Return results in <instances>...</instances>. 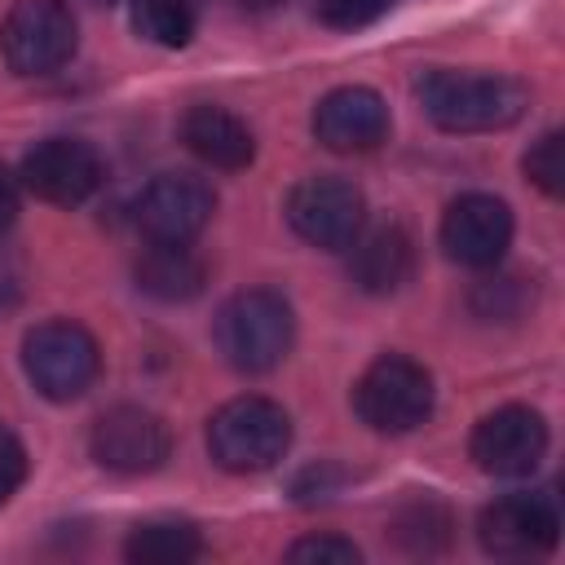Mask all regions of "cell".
Returning a JSON list of instances; mask_svg holds the SVG:
<instances>
[{
  "instance_id": "6da1fadb",
  "label": "cell",
  "mask_w": 565,
  "mask_h": 565,
  "mask_svg": "<svg viewBox=\"0 0 565 565\" xmlns=\"http://www.w3.org/2000/svg\"><path fill=\"white\" fill-rule=\"evenodd\" d=\"M415 93L424 115L446 132H499L512 128L530 106L521 79L490 71H428Z\"/></svg>"
},
{
  "instance_id": "7a4b0ae2",
  "label": "cell",
  "mask_w": 565,
  "mask_h": 565,
  "mask_svg": "<svg viewBox=\"0 0 565 565\" xmlns=\"http://www.w3.org/2000/svg\"><path fill=\"white\" fill-rule=\"evenodd\" d=\"M216 349L221 358L243 371V375H265L274 371L296 340V313L287 305L282 291L274 287H247L234 291L221 309H216Z\"/></svg>"
},
{
  "instance_id": "3957f363",
  "label": "cell",
  "mask_w": 565,
  "mask_h": 565,
  "mask_svg": "<svg viewBox=\"0 0 565 565\" xmlns=\"http://www.w3.org/2000/svg\"><path fill=\"white\" fill-rule=\"evenodd\" d=\"M291 446V419L269 397H234L207 419V450L225 472H265Z\"/></svg>"
},
{
  "instance_id": "277c9868",
  "label": "cell",
  "mask_w": 565,
  "mask_h": 565,
  "mask_svg": "<svg viewBox=\"0 0 565 565\" xmlns=\"http://www.w3.org/2000/svg\"><path fill=\"white\" fill-rule=\"evenodd\" d=\"M22 366H26V380L35 384V393H44L49 402H75L93 388V380L102 371V353H97V340L88 335V327H79L71 318H49L26 331Z\"/></svg>"
},
{
  "instance_id": "5b68a950",
  "label": "cell",
  "mask_w": 565,
  "mask_h": 565,
  "mask_svg": "<svg viewBox=\"0 0 565 565\" xmlns=\"http://www.w3.org/2000/svg\"><path fill=\"white\" fill-rule=\"evenodd\" d=\"M353 411L375 433H411L433 415V375L406 353H384L362 371Z\"/></svg>"
},
{
  "instance_id": "8992f818",
  "label": "cell",
  "mask_w": 565,
  "mask_h": 565,
  "mask_svg": "<svg viewBox=\"0 0 565 565\" xmlns=\"http://www.w3.org/2000/svg\"><path fill=\"white\" fill-rule=\"evenodd\" d=\"M75 18L62 0H18L0 26V57L13 75H53L75 53Z\"/></svg>"
},
{
  "instance_id": "52a82bcc",
  "label": "cell",
  "mask_w": 565,
  "mask_h": 565,
  "mask_svg": "<svg viewBox=\"0 0 565 565\" xmlns=\"http://www.w3.org/2000/svg\"><path fill=\"white\" fill-rule=\"evenodd\" d=\"M477 539H481V547L490 556H503V561H539L561 539V508H556V499L547 490H539V494H530V490L499 494L494 503L481 508Z\"/></svg>"
},
{
  "instance_id": "ba28073f",
  "label": "cell",
  "mask_w": 565,
  "mask_h": 565,
  "mask_svg": "<svg viewBox=\"0 0 565 565\" xmlns=\"http://www.w3.org/2000/svg\"><path fill=\"white\" fill-rule=\"evenodd\" d=\"M366 221V199L353 181L344 177H305L287 194V225L322 252H344Z\"/></svg>"
},
{
  "instance_id": "9c48e42d",
  "label": "cell",
  "mask_w": 565,
  "mask_h": 565,
  "mask_svg": "<svg viewBox=\"0 0 565 565\" xmlns=\"http://www.w3.org/2000/svg\"><path fill=\"white\" fill-rule=\"evenodd\" d=\"M18 181L53 207H79L102 190L106 163L84 137H44L22 154Z\"/></svg>"
},
{
  "instance_id": "30bf717a",
  "label": "cell",
  "mask_w": 565,
  "mask_h": 565,
  "mask_svg": "<svg viewBox=\"0 0 565 565\" xmlns=\"http://www.w3.org/2000/svg\"><path fill=\"white\" fill-rule=\"evenodd\" d=\"M216 212V194L194 172H159L137 194V230L150 243H194Z\"/></svg>"
},
{
  "instance_id": "8fae6325",
  "label": "cell",
  "mask_w": 565,
  "mask_h": 565,
  "mask_svg": "<svg viewBox=\"0 0 565 565\" xmlns=\"http://www.w3.org/2000/svg\"><path fill=\"white\" fill-rule=\"evenodd\" d=\"M88 450L106 472L119 477H141L163 468V459L172 455V433L168 424L146 411V406H110L93 433H88Z\"/></svg>"
},
{
  "instance_id": "7c38bea8",
  "label": "cell",
  "mask_w": 565,
  "mask_h": 565,
  "mask_svg": "<svg viewBox=\"0 0 565 565\" xmlns=\"http://www.w3.org/2000/svg\"><path fill=\"white\" fill-rule=\"evenodd\" d=\"M468 455L490 477H530L547 455V424L530 406H499L477 419Z\"/></svg>"
},
{
  "instance_id": "4fadbf2b",
  "label": "cell",
  "mask_w": 565,
  "mask_h": 565,
  "mask_svg": "<svg viewBox=\"0 0 565 565\" xmlns=\"http://www.w3.org/2000/svg\"><path fill=\"white\" fill-rule=\"evenodd\" d=\"M512 207L494 194H459L446 216H441V247L450 260L468 265V269H494L503 260V252L512 247Z\"/></svg>"
},
{
  "instance_id": "5bb4252c",
  "label": "cell",
  "mask_w": 565,
  "mask_h": 565,
  "mask_svg": "<svg viewBox=\"0 0 565 565\" xmlns=\"http://www.w3.org/2000/svg\"><path fill=\"white\" fill-rule=\"evenodd\" d=\"M388 128H393L388 102L375 88H366V84L331 88L313 106V137L327 150H335V154H366V150H375V146L388 141Z\"/></svg>"
},
{
  "instance_id": "9a60e30c",
  "label": "cell",
  "mask_w": 565,
  "mask_h": 565,
  "mask_svg": "<svg viewBox=\"0 0 565 565\" xmlns=\"http://www.w3.org/2000/svg\"><path fill=\"white\" fill-rule=\"evenodd\" d=\"M181 141L194 159H203L207 168H221V172H238L256 159V137L252 128L225 110V106H212V102H199L185 110L181 119Z\"/></svg>"
},
{
  "instance_id": "2e32d148",
  "label": "cell",
  "mask_w": 565,
  "mask_h": 565,
  "mask_svg": "<svg viewBox=\"0 0 565 565\" xmlns=\"http://www.w3.org/2000/svg\"><path fill=\"white\" fill-rule=\"evenodd\" d=\"M415 274V243L402 225H375L349 243V278L371 291L388 296Z\"/></svg>"
},
{
  "instance_id": "e0dca14e",
  "label": "cell",
  "mask_w": 565,
  "mask_h": 565,
  "mask_svg": "<svg viewBox=\"0 0 565 565\" xmlns=\"http://www.w3.org/2000/svg\"><path fill=\"white\" fill-rule=\"evenodd\" d=\"M203 260L190 243H150L137 260V287L154 300H190L203 291Z\"/></svg>"
},
{
  "instance_id": "ac0fdd59",
  "label": "cell",
  "mask_w": 565,
  "mask_h": 565,
  "mask_svg": "<svg viewBox=\"0 0 565 565\" xmlns=\"http://www.w3.org/2000/svg\"><path fill=\"white\" fill-rule=\"evenodd\" d=\"M124 556L132 565H185L203 556V539L190 521H146L128 534Z\"/></svg>"
},
{
  "instance_id": "d6986e66",
  "label": "cell",
  "mask_w": 565,
  "mask_h": 565,
  "mask_svg": "<svg viewBox=\"0 0 565 565\" xmlns=\"http://www.w3.org/2000/svg\"><path fill=\"white\" fill-rule=\"evenodd\" d=\"M388 530H393L397 547H406V552H415V556H437V552L450 543V530H455V525H450V512H446L433 494H424V499L402 503V508L393 512Z\"/></svg>"
},
{
  "instance_id": "ffe728a7",
  "label": "cell",
  "mask_w": 565,
  "mask_h": 565,
  "mask_svg": "<svg viewBox=\"0 0 565 565\" xmlns=\"http://www.w3.org/2000/svg\"><path fill=\"white\" fill-rule=\"evenodd\" d=\"M132 26L163 49H185L199 31V0H132Z\"/></svg>"
},
{
  "instance_id": "44dd1931",
  "label": "cell",
  "mask_w": 565,
  "mask_h": 565,
  "mask_svg": "<svg viewBox=\"0 0 565 565\" xmlns=\"http://www.w3.org/2000/svg\"><path fill=\"white\" fill-rule=\"evenodd\" d=\"M521 168H525V177L547 194V199H561L565 194V163H561V132H543L530 150H525V159H521Z\"/></svg>"
},
{
  "instance_id": "7402d4cb",
  "label": "cell",
  "mask_w": 565,
  "mask_h": 565,
  "mask_svg": "<svg viewBox=\"0 0 565 565\" xmlns=\"http://www.w3.org/2000/svg\"><path fill=\"white\" fill-rule=\"evenodd\" d=\"M393 9V0H313V13L335 26V31H358L371 26L375 18H384Z\"/></svg>"
},
{
  "instance_id": "603a6c76",
  "label": "cell",
  "mask_w": 565,
  "mask_h": 565,
  "mask_svg": "<svg viewBox=\"0 0 565 565\" xmlns=\"http://www.w3.org/2000/svg\"><path fill=\"white\" fill-rule=\"evenodd\" d=\"M287 561H322V565H358L362 547L340 539V534H309L287 547Z\"/></svg>"
},
{
  "instance_id": "cb8c5ba5",
  "label": "cell",
  "mask_w": 565,
  "mask_h": 565,
  "mask_svg": "<svg viewBox=\"0 0 565 565\" xmlns=\"http://www.w3.org/2000/svg\"><path fill=\"white\" fill-rule=\"evenodd\" d=\"M22 477H26V450H22L18 433L0 424V503L13 499V490L22 486Z\"/></svg>"
},
{
  "instance_id": "d4e9b609",
  "label": "cell",
  "mask_w": 565,
  "mask_h": 565,
  "mask_svg": "<svg viewBox=\"0 0 565 565\" xmlns=\"http://www.w3.org/2000/svg\"><path fill=\"white\" fill-rule=\"evenodd\" d=\"M18 207H22V181L0 163V234L18 221Z\"/></svg>"
},
{
  "instance_id": "484cf974",
  "label": "cell",
  "mask_w": 565,
  "mask_h": 565,
  "mask_svg": "<svg viewBox=\"0 0 565 565\" xmlns=\"http://www.w3.org/2000/svg\"><path fill=\"white\" fill-rule=\"evenodd\" d=\"M93 4H115V0H93Z\"/></svg>"
}]
</instances>
